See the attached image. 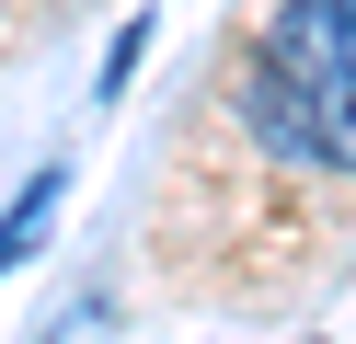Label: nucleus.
<instances>
[{"label":"nucleus","instance_id":"obj_2","mask_svg":"<svg viewBox=\"0 0 356 344\" xmlns=\"http://www.w3.org/2000/svg\"><path fill=\"white\" fill-rule=\"evenodd\" d=\"M241 126H253L264 161H287V172H310V115H299V81H287L276 58L241 69Z\"/></svg>","mask_w":356,"mask_h":344},{"label":"nucleus","instance_id":"obj_1","mask_svg":"<svg viewBox=\"0 0 356 344\" xmlns=\"http://www.w3.org/2000/svg\"><path fill=\"white\" fill-rule=\"evenodd\" d=\"M264 58H276L287 81H310V92L356 81V12H345V0H276V23H264Z\"/></svg>","mask_w":356,"mask_h":344},{"label":"nucleus","instance_id":"obj_4","mask_svg":"<svg viewBox=\"0 0 356 344\" xmlns=\"http://www.w3.org/2000/svg\"><path fill=\"white\" fill-rule=\"evenodd\" d=\"M138 46H149V12H138V23H115V46H104V81H92L104 104H115V92H127V69H138Z\"/></svg>","mask_w":356,"mask_h":344},{"label":"nucleus","instance_id":"obj_3","mask_svg":"<svg viewBox=\"0 0 356 344\" xmlns=\"http://www.w3.org/2000/svg\"><path fill=\"white\" fill-rule=\"evenodd\" d=\"M58 183H70V161H35V172H24V195L0 206V275H12L35 241H47V218H58Z\"/></svg>","mask_w":356,"mask_h":344},{"label":"nucleus","instance_id":"obj_5","mask_svg":"<svg viewBox=\"0 0 356 344\" xmlns=\"http://www.w3.org/2000/svg\"><path fill=\"white\" fill-rule=\"evenodd\" d=\"M345 12H356V0H345Z\"/></svg>","mask_w":356,"mask_h":344}]
</instances>
